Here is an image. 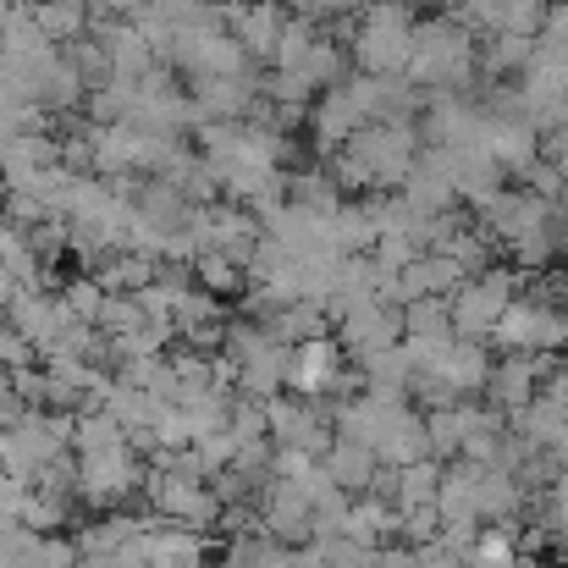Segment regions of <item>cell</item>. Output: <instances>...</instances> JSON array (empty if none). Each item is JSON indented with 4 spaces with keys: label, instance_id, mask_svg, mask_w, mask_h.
<instances>
[{
    "label": "cell",
    "instance_id": "6da1fadb",
    "mask_svg": "<svg viewBox=\"0 0 568 568\" xmlns=\"http://www.w3.org/2000/svg\"><path fill=\"white\" fill-rule=\"evenodd\" d=\"M475 33L447 22V17H430V22H414V50H408V67L403 78L425 94H469L475 89Z\"/></svg>",
    "mask_w": 568,
    "mask_h": 568
},
{
    "label": "cell",
    "instance_id": "7a4b0ae2",
    "mask_svg": "<svg viewBox=\"0 0 568 568\" xmlns=\"http://www.w3.org/2000/svg\"><path fill=\"white\" fill-rule=\"evenodd\" d=\"M414 50V6L408 0H381L365 6L354 33H348V61L365 78H403Z\"/></svg>",
    "mask_w": 568,
    "mask_h": 568
},
{
    "label": "cell",
    "instance_id": "3957f363",
    "mask_svg": "<svg viewBox=\"0 0 568 568\" xmlns=\"http://www.w3.org/2000/svg\"><path fill=\"white\" fill-rule=\"evenodd\" d=\"M525 293V271L519 265H486L480 276H469L453 298H447V321H453V337L464 343H486L497 315Z\"/></svg>",
    "mask_w": 568,
    "mask_h": 568
},
{
    "label": "cell",
    "instance_id": "277c9868",
    "mask_svg": "<svg viewBox=\"0 0 568 568\" xmlns=\"http://www.w3.org/2000/svg\"><path fill=\"white\" fill-rule=\"evenodd\" d=\"M486 348H503V354H558V348H568V315L552 298H541V293H519L497 315Z\"/></svg>",
    "mask_w": 568,
    "mask_h": 568
},
{
    "label": "cell",
    "instance_id": "5b68a950",
    "mask_svg": "<svg viewBox=\"0 0 568 568\" xmlns=\"http://www.w3.org/2000/svg\"><path fill=\"white\" fill-rule=\"evenodd\" d=\"M337 155H348L371 189H403V178L419 161V133L397 122H365Z\"/></svg>",
    "mask_w": 568,
    "mask_h": 568
},
{
    "label": "cell",
    "instance_id": "8992f818",
    "mask_svg": "<svg viewBox=\"0 0 568 568\" xmlns=\"http://www.w3.org/2000/svg\"><path fill=\"white\" fill-rule=\"evenodd\" d=\"M365 122H376V78L354 72V78H343L337 89H326V94L315 100V111H310V139H315L321 161L337 155Z\"/></svg>",
    "mask_w": 568,
    "mask_h": 568
},
{
    "label": "cell",
    "instance_id": "52a82bcc",
    "mask_svg": "<svg viewBox=\"0 0 568 568\" xmlns=\"http://www.w3.org/2000/svg\"><path fill=\"white\" fill-rule=\"evenodd\" d=\"M139 497H144V508H150L161 525H183L193 536H215V530H221V503L210 497V486L178 475V469H150Z\"/></svg>",
    "mask_w": 568,
    "mask_h": 568
},
{
    "label": "cell",
    "instance_id": "ba28073f",
    "mask_svg": "<svg viewBox=\"0 0 568 568\" xmlns=\"http://www.w3.org/2000/svg\"><path fill=\"white\" fill-rule=\"evenodd\" d=\"M144 475H150V464L128 442L105 447V453H78V497L94 508H122L128 497L144 491Z\"/></svg>",
    "mask_w": 568,
    "mask_h": 568
},
{
    "label": "cell",
    "instance_id": "9c48e42d",
    "mask_svg": "<svg viewBox=\"0 0 568 568\" xmlns=\"http://www.w3.org/2000/svg\"><path fill=\"white\" fill-rule=\"evenodd\" d=\"M254 514H260V530L282 547H310L315 541V508H310L298 480H265L254 491Z\"/></svg>",
    "mask_w": 568,
    "mask_h": 568
},
{
    "label": "cell",
    "instance_id": "30bf717a",
    "mask_svg": "<svg viewBox=\"0 0 568 568\" xmlns=\"http://www.w3.org/2000/svg\"><path fill=\"white\" fill-rule=\"evenodd\" d=\"M332 326H337V348H343L354 365L381 354V348H392V343H403V310H386L381 298L343 310Z\"/></svg>",
    "mask_w": 568,
    "mask_h": 568
},
{
    "label": "cell",
    "instance_id": "8fae6325",
    "mask_svg": "<svg viewBox=\"0 0 568 568\" xmlns=\"http://www.w3.org/2000/svg\"><path fill=\"white\" fill-rule=\"evenodd\" d=\"M558 365H564L558 354H503V359L491 365V376H486V392H491V403H497L503 414H519Z\"/></svg>",
    "mask_w": 568,
    "mask_h": 568
},
{
    "label": "cell",
    "instance_id": "7c38bea8",
    "mask_svg": "<svg viewBox=\"0 0 568 568\" xmlns=\"http://www.w3.org/2000/svg\"><path fill=\"white\" fill-rule=\"evenodd\" d=\"M193 116L199 122H248L254 100H260V78H193L189 83Z\"/></svg>",
    "mask_w": 568,
    "mask_h": 568
},
{
    "label": "cell",
    "instance_id": "4fadbf2b",
    "mask_svg": "<svg viewBox=\"0 0 568 568\" xmlns=\"http://www.w3.org/2000/svg\"><path fill=\"white\" fill-rule=\"evenodd\" d=\"M348 371V354L337 348V337H315V343H298L293 348V371H287V392L293 397H326L337 392V376Z\"/></svg>",
    "mask_w": 568,
    "mask_h": 568
},
{
    "label": "cell",
    "instance_id": "5bb4252c",
    "mask_svg": "<svg viewBox=\"0 0 568 568\" xmlns=\"http://www.w3.org/2000/svg\"><path fill=\"white\" fill-rule=\"evenodd\" d=\"M287 28V11L276 0H248V6H226V33L243 44L248 61H271L276 39Z\"/></svg>",
    "mask_w": 568,
    "mask_h": 568
},
{
    "label": "cell",
    "instance_id": "9a60e30c",
    "mask_svg": "<svg viewBox=\"0 0 568 568\" xmlns=\"http://www.w3.org/2000/svg\"><path fill=\"white\" fill-rule=\"evenodd\" d=\"M6 326L33 348V359L61 337V326H67V310H61V298L55 293H17L11 304H6Z\"/></svg>",
    "mask_w": 568,
    "mask_h": 568
},
{
    "label": "cell",
    "instance_id": "2e32d148",
    "mask_svg": "<svg viewBox=\"0 0 568 568\" xmlns=\"http://www.w3.org/2000/svg\"><path fill=\"white\" fill-rule=\"evenodd\" d=\"M430 381H442L453 397H475V392H486V376H491V348L486 343H464V337H453L436 359H430Z\"/></svg>",
    "mask_w": 568,
    "mask_h": 568
},
{
    "label": "cell",
    "instance_id": "e0dca14e",
    "mask_svg": "<svg viewBox=\"0 0 568 568\" xmlns=\"http://www.w3.org/2000/svg\"><path fill=\"white\" fill-rule=\"evenodd\" d=\"M321 469L337 480V491L343 497H365L371 491V480H376V469H381V458L365 447V442H348V436H337L332 442V453L321 458Z\"/></svg>",
    "mask_w": 568,
    "mask_h": 568
},
{
    "label": "cell",
    "instance_id": "ac0fdd59",
    "mask_svg": "<svg viewBox=\"0 0 568 568\" xmlns=\"http://www.w3.org/2000/svg\"><path fill=\"white\" fill-rule=\"evenodd\" d=\"M287 371H293V348L265 343L260 354H248V359L237 365V392H243V397H254V403H265V397L287 392Z\"/></svg>",
    "mask_w": 568,
    "mask_h": 568
},
{
    "label": "cell",
    "instance_id": "d6986e66",
    "mask_svg": "<svg viewBox=\"0 0 568 568\" xmlns=\"http://www.w3.org/2000/svg\"><path fill=\"white\" fill-rule=\"evenodd\" d=\"M337 536H348V541H359V547H392L397 541V508L392 503H381V497H348V514H343V530Z\"/></svg>",
    "mask_w": 568,
    "mask_h": 568
},
{
    "label": "cell",
    "instance_id": "ffe728a7",
    "mask_svg": "<svg viewBox=\"0 0 568 568\" xmlns=\"http://www.w3.org/2000/svg\"><path fill=\"white\" fill-rule=\"evenodd\" d=\"M376 458L386 464V469H408V464L430 458V447H425V419H419V408H397V414H392V425L381 430V442H376Z\"/></svg>",
    "mask_w": 568,
    "mask_h": 568
},
{
    "label": "cell",
    "instance_id": "44dd1931",
    "mask_svg": "<svg viewBox=\"0 0 568 568\" xmlns=\"http://www.w3.org/2000/svg\"><path fill=\"white\" fill-rule=\"evenodd\" d=\"M475 514H480V525H519L525 486L514 475H503V469H480V480H475Z\"/></svg>",
    "mask_w": 568,
    "mask_h": 568
},
{
    "label": "cell",
    "instance_id": "7402d4cb",
    "mask_svg": "<svg viewBox=\"0 0 568 568\" xmlns=\"http://www.w3.org/2000/svg\"><path fill=\"white\" fill-rule=\"evenodd\" d=\"M260 332L271 337V343H282V348H298V343H315V337H332V321H326V310L321 304H282L271 321H260Z\"/></svg>",
    "mask_w": 568,
    "mask_h": 568
},
{
    "label": "cell",
    "instance_id": "603a6c76",
    "mask_svg": "<svg viewBox=\"0 0 568 568\" xmlns=\"http://www.w3.org/2000/svg\"><path fill=\"white\" fill-rule=\"evenodd\" d=\"M204 564V536L183 525H155L144 536V568H199Z\"/></svg>",
    "mask_w": 568,
    "mask_h": 568
},
{
    "label": "cell",
    "instance_id": "cb8c5ba5",
    "mask_svg": "<svg viewBox=\"0 0 568 568\" xmlns=\"http://www.w3.org/2000/svg\"><path fill=\"white\" fill-rule=\"evenodd\" d=\"M89 276L100 282V293H122V298H133V293H144V287L155 282V260L116 248V254H105V260H100Z\"/></svg>",
    "mask_w": 568,
    "mask_h": 568
},
{
    "label": "cell",
    "instance_id": "d4e9b609",
    "mask_svg": "<svg viewBox=\"0 0 568 568\" xmlns=\"http://www.w3.org/2000/svg\"><path fill=\"white\" fill-rule=\"evenodd\" d=\"M530 44L536 39H514V33H491L480 50H475V72H486V78H497V83H508V78H519L525 67H530Z\"/></svg>",
    "mask_w": 568,
    "mask_h": 568
},
{
    "label": "cell",
    "instance_id": "484cf974",
    "mask_svg": "<svg viewBox=\"0 0 568 568\" xmlns=\"http://www.w3.org/2000/svg\"><path fill=\"white\" fill-rule=\"evenodd\" d=\"M376 248V221L365 199H343L332 215V254H371Z\"/></svg>",
    "mask_w": 568,
    "mask_h": 568
},
{
    "label": "cell",
    "instance_id": "4316f807",
    "mask_svg": "<svg viewBox=\"0 0 568 568\" xmlns=\"http://www.w3.org/2000/svg\"><path fill=\"white\" fill-rule=\"evenodd\" d=\"M282 193H287V204L315 210V215H337V204H343V193H337V183L326 178V166H310V172H282Z\"/></svg>",
    "mask_w": 568,
    "mask_h": 568
},
{
    "label": "cell",
    "instance_id": "83f0119b",
    "mask_svg": "<svg viewBox=\"0 0 568 568\" xmlns=\"http://www.w3.org/2000/svg\"><path fill=\"white\" fill-rule=\"evenodd\" d=\"M304 78H310V89L315 94H326V89H337L343 78H354V61H348V44H337L332 33H321L315 39V50L304 55V67H298Z\"/></svg>",
    "mask_w": 568,
    "mask_h": 568
},
{
    "label": "cell",
    "instance_id": "f1b7e54d",
    "mask_svg": "<svg viewBox=\"0 0 568 568\" xmlns=\"http://www.w3.org/2000/svg\"><path fill=\"white\" fill-rule=\"evenodd\" d=\"M33 22H39V33L61 50V44H72V39L89 33V6H83V0H39V6H33Z\"/></svg>",
    "mask_w": 568,
    "mask_h": 568
},
{
    "label": "cell",
    "instance_id": "f546056e",
    "mask_svg": "<svg viewBox=\"0 0 568 568\" xmlns=\"http://www.w3.org/2000/svg\"><path fill=\"white\" fill-rule=\"evenodd\" d=\"M519 564V525H480L464 568H514Z\"/></svg>",
    "mask_w": 568,
    "mask_h": 568
},
{
    "label": "cell",
    "instance_id": "4dcf8cb0",
    "mask_svg": "<svg viewBox=\"0 0 568 568\" xmlns=\"http://www.w3.org/2000/svg\"><path fill=\"white\" fill-rule=\"evenodd\" d=\"M232 568H293V547L271 541L265 530H248V536H226V552Z\"/></svg>",
    "mask_w": 568,
    "mask_h": 568
},
{
    "label": "cell",
    "instance_id": "1f68e13d",
    "mask_svg": "<svg viewBox=\"0 0 568 568\" xmlns=\"http://www.w3.org/2000/svg\"><path fill=\"white\" fill-rule=\"evenodd\" d=\"M193 287L226 304V298H243L248 276H243V265H232L226 254H199V260H193Z\"/></svg>",
    "mask_w": 568,
    "mask_h": 568
},
{
    "label": "cell",
    "instance_id": "d6a6232c",
    "mask_svg": "<svg viewBox=\"0 0 568 568\" xmlns=\"http://www.w3.org/2000/svg\"><path fill=\"white\" fill-rule=\"evenodd\" d=\"M128 430L105 414V408H78L72 414V453H105V447H122Z\"/></svg>",
    "mask_w": 568,
    "mask_h": 568
},
{
    "label": "cell",
    "instance_id": "836d02e7",
    "mask_svg": "<svg viewBox=\"0 0 568 568\" xmlns=\"http://www.w3.org/2000/svg\"><path fill=\"white\" fill-rule=\"evenodd\" d=\"M436 486H442V464L436 458H419V464L397 469L392 508H436Z\"/></svg>",
    "mask_w": 568,
    "mask_h": 568
},
{
    "label": "cell",
    "instance_id": "e575fe53",
    "mask_svg": "<svg viewBox=\"0 0 568 568\" xmlns=\"http://www.w3.org/2000/svg\"><path fill=\"white\" fill-rule=\"evenodd\" d=\"M315 39H321V22L287 17V28H282V39H276V50H271V72H298L304 55L315 50Z\"/></svg>",
    "mask_w": 568,
    "mask_h": 568
},
{
    "label": "cell",
    "instance_id": "d590c367",
    "mask_svg": "<svg viewBox=\"0 0 568 568\" xmlns=\"http://www.w3.org/2000/svg\"><path fill=\"white\" fill-rule=\"evenodd\" d=\"M67 61H72V72H78V83L83 89H105L116 72H111V55L100 50V39L94 33H83V39H72L67 44Z\"/></svg>",
    "mask_w": 568,
    "mask_h": 568
},
{
    "label": "cell",
    "instance_id": "8d00e7d4",
    "mask_svg": "<svg viewBox=\"0 0 568 568\" xmlns=\"http://www.w3.org/2000/svg\"><path fill=\"white\" fill-rule=\"evenodd\" d=\"M403 337L414 343H430V337H453V321H447V298H414L403 310Z\"/></svg>",
    "mask_w": 568,
    "mask_h": 568
},
{
    "label": "cell",
    "instance_id": "74e56055",
    "mask_svg": "<svg viewBox=\"0 0 568 568\" xmlns=\"http://www.w3.org/2000/svg\"><path fill=\"white\" fill-rule=\"evenodd\" d=\"M28 491L33 497H55V503H72L78 497V458L72 453H61V458H50L33 480H28Z\"/></svg>",
    "mask_w": 568,
    "mask_h": 568
},
{
    "label": "cell",
    "instance_id": "f35d334b",
    "mask_svg": "<svg viewBox=\"0 0 568 568\" xmlns=\"http://www.w3.org/2000/svg\"><path fill=\"white\" fill-rule=\"evenodd\" d=\"M55 298H61L67 321H78V326H94V315H100V304H105V293H100L94 276H72V282H61Z\"/></svg>",
    "mask_w": 568,
    "mask_h": 568
},
{
    "label": "cell",
    "instance_id": "ab89813d",
    "mask_svg": "<svg viewBox=\"0 0 568 568\" xmlns=\"http://www.w3.org/2000/svg\"><path fill=\"white\" fill-rule=\"evenodd\" d=\"M139 326H144V310H139V298L105 293V304H100V315H94V332L111 343V337H128V332H139Z\"/></svg>",
    "mask_w": 568,
    "mask_h": 568
},
{
    "label": "cell",
    "instance_id": "60d3db41",
    "mask_svg": "<svg viewBox=\"0 0 568 568\" xmlns=\"http://www.w3.org/2000/svg\"><path fill=\"white\" fill-rule=\"evenodd\" d=\"M226 430H232V442H237V447H248V442H271V436H265V408H260L254 397H243V392H232Z\"/></svg>",
    "mask_w": 568,
    "mask_h": 568
},
{
    "label": "cell",
    "instance_id": "b9f144b4",
    "mask_svg": "<svg viewBox=\"0 0 568 568\" xmlns=\"http://www.w3.org/2000/svg\"><path fill=\"white\" fill-rule=\"evenodd\" d=\"M166 365H172V376H178V397H183V392H204V386H215V381H210V354L178 348Z\"/></svg>",
    "mask_w": 568,
    "mask_h": 568
},
{
    "label": "cell",
    "instance_id": "7bdbcfd3",
    "mask_svg": "<svg viewBox=\"0 0 568 568\" xmlns=\"http://www.w3.org/2000/svg\"><path fill=\"white\" fill-rule=\"evenodd\" d=\"M321 547V558H326V568H371V547H359V541H348V536H321L315 541Z\"/></svg>",
    "mask_w": 568,
    "mask_h": 568
},
{
    "label": "cell",
    "instance_id": "ee69618b",
    "mask_svg": "<svg viewBox=\"0 0 568 568\" xmlns=\"http://www.w3.org/2000/svg\"><path fill=\"white\" fill-rule=\"evenodd\" d=\"M371 260H376L381 271H392V276H397V271H408V265L419 260V248H414L408 237H397V232H381L376 248H371Z\"/></svg>",
    "mask_w": 568,
    "mask_h": 568
},
{
    "label": "cell",
    "instance_id": "f6af8a7d",
    "mask_svg": "<svg viewBox=\"0 0 568 568\" xmlns=\"http://www.w3.org/2000/svg\"><path fill=\"white\" fill-rule=\"evenodd\" d=\"M22 365H33V348L11 326H0V371H22Z\"/></svg>",
    "mask_w": 568,
    "mask_h": 568
},
{
    "label": "cell",
    "instance_id": "bcb514c9",
    "mask_svg": "<svg viewBox=\"0 0 568 568\" xmlns=\"http://www.w3.org/2000/svg\"><path fill=\"white\" fill-rule=\"evenodd\" d=\"M22 414H28V408H22V397L11 392V376L0 371V430H11V425H17Z\"/></svg>",
    "mask_w": 568,
    "mask_h": 568
},
{
    "label": "cell",
    "instance_id": "7dc6e473",
    "mask_svg": "<svg viewBox=\"0 0 568 568\" xmlns=\"http://www.w3.org/2000/svg\"><path fill=\"white\" fill-rule=\"evenodd\" d=\"M293 568H326L321 547H315V541H310V547H293Z\"/></svg>",
    "mask_w": 568,
    "mask_h": 568
},
{
    "label": "cell",
    "instance_id": "c3c4849f",
    "mask_svg": "<svg viewBox=\"0 0 568 568\" xmlns=\"http://www.w3.org/2000/svg\"><path fill=\"white\" fill-rule=\"evenodd\" d=\"M17 293H22V287H17V282H11V271H6V265H0V304H11V298H17Z\"/></svg>",
    "mask_w": 568,
    "mask_h": 568
},
{
    "label": "cell",
    "instance_id": "681fc988",
    "mask_svg": "<svg viewBox=\"0 0 568 568\" xmlns=\"http://www.w3.org/2000/svg\"><path fill=\"white\" fill-rule=\"evenodd\" d=\"M408 6H447V0H408Z\"/></svg>",
    "mask_w": 568,
    "mask_h": 568
},
{
    "label": "cell",
    "instance_id": "f907efd6",
    "mask_svg": "<svg viewBox=\"0 0 568 568\" xmlns=\"http://www.w3.org/2000/svg\"><path fill=\"white\" fill-rule=\"evenodd\" d=\"M199 568H232V564H226V558H215V564H199Z\"/></svg>",
    "mask_w": 568,
    "mask_h": 568
},
{
    "label": "cell",
    "instance_id": "816d5d0a",
    "mask_svg": "<svg viewBox=\"0 0 568 568\" xmlns=\"http://www.w3.org/2000/svg\"><path fill=\"white\" fill-rule=\"evenodd\" d=\"M11 6H17V0H0V17H6V11H11Z\"/></svg>",
    "mask_w": 568,
    "mask_h": 568
},
{
    "label": "cell",
    "instance_id": "f5cc1de1",
    "mask_svg": "<svg viewBox=\"0 0 568 568\" xmlns=\"http://www.w3.org/2000/svg\"><path fill=\"white\" fill-rule=\"evenodd\" d=\"M0 326H6V304H0Z\"/></svg>",
    "mask_w": 568,
    "mask_h": 568
},
{
    "label": "cell",
    "instance_id": "db71d44e",
    "mask_svg": "<svg viewBox=\"0 0 568 568\" xmlns=\"http://www.w3.org/2000/svg\"><path fill=\"white\" fill-rule=\"evenodd\" d=\"M564 315H568V287H564Z\"/></svg>",
    "mask_w": 568,
    "mask_h": 568
},
{
    "label": "cell",
    "instance_id": "11a10c76",
    "mask_svg": "<svg viewBox=\"0 0 568 568\" xmlns=\"http://www.w3.org/2000/svg\"><path fill=\"white\" fill-rule=\"evenodd\" d=\"M0 67H6V50H0Z\"/></svg>",
    "mask_w": 568,
    "mask_h": 568
},
{
    "label": "cell",
    "instance_id": "9f6ffc18",
    "mask_svg": "<svg viewBox=\"0 0 568 568\" xmlns=\"http://www.w3.org/2000/svg\"><path fill=\"white\" fill-rule=\"evenodd\" d=\"M78 568H83V564H78Z\"/></svg>",
    "mask_w": 568,
    "mask_h": 568
}]
</instances>
